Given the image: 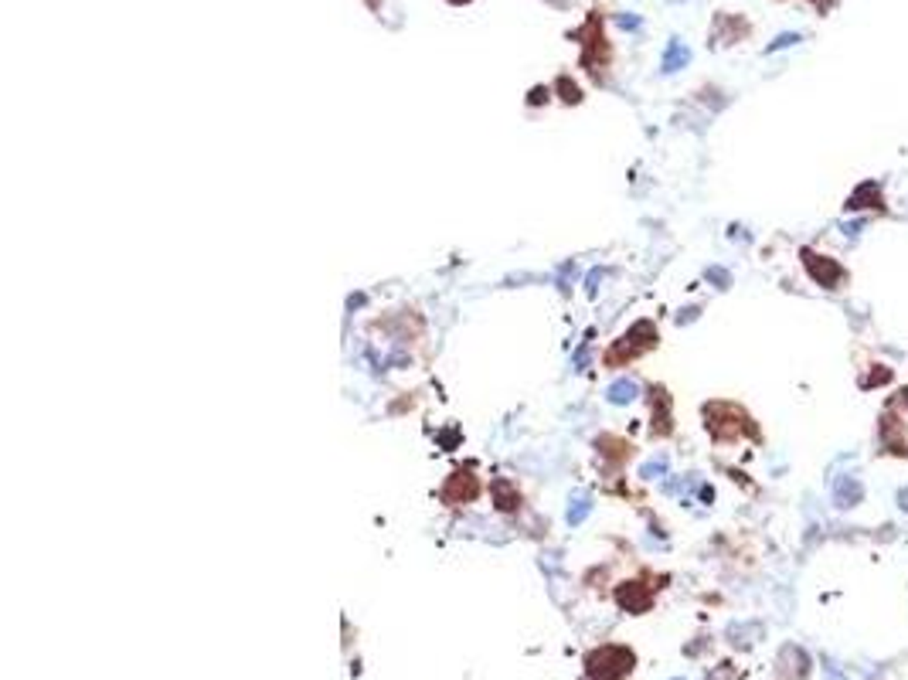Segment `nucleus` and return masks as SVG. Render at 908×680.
Returning a JSON list of instances; mask_svg holds the SVG:
<instances>
[{
    "instance_id": "f257e3e1",
    "label": "nucleus",
    "mask_w": 908,
    "mask_h": 680,
    "mask_svg": "<svg viewBox=\"0 0 908 680\" xmlns=\"http://www.w3.org/2000/svg\"><path fill=\"white\" fill-rule=\"evenodd\" d=\"M585 666H588V677L592 680H619L630 674L633 653L623 647H602L596 653H588Z\"/></svg>"
},
{
    "instance_id": "f03ea898",
    "label": "nucleus",
    "mask_w": 908,
    "mask_h": 680,
    "mask_svg": "<svg viewBox=\"0 0 908 680\" xmlns=\"http://www.w3.org/2000/svg\"><path fill=\"white\" fill-rule=\"evenodd\" d=\"M575 38H585L582 41V68H588L592 75H599V65H606V58H609V45H606V38H602L599 11H592V17L585 21L582 31H575Z\"/></svg>"
},
{
    "instance_id": "7ed1b4c3",
    "label": "nucleus",
    "mask_w": 908,
    "mask_h": 680,
    "mask_svg": "<svg viewBox=\"0 0 908 680\" xmlns=\"http://www.w3.org/2000/svg\"><path fill=\"white\" fill-rule=\"evenodd\" d=\"M657 344V330H653V324H647V320H640V324L633 326L626 337H619L616 344H613V351L606 354V364H623V361H630V357H636V354H643V351H650Z\"/></svg>"
},
{
    "instance_id": "20e7f679",
    "label": "nucleus",
    "mask_w": 908,
    "mask_h": 680,
    "mask_svg": "<svg viewBox=\"0 0 908 680\" xmlns=\"http://www.w3.org/2000/svg\"><path fill=\"white\" fill-rule=\"evenodd\" d=\"M477 496V477L466 469V473H453L446 483V490H443V500L446 504H463V500H473Z\"/></svg>"
},
{
    "instance_id": "39448f33",
    "label": "nucleus",
    "mask_w": 908,
    "mask_h": 680,
    "mask_svg": "<svg viewBox=\"0 0 908 680\" xmlns=\"http://www.w3.org/2000/svg\"><path fill=\"white\" fill-rule=\"evenodd\" d=\"M806 269L813 272L816 282H823V286H830V289H837V282L844 279V269H840V265L830 262V259L816 262V255H813V252H806Z\"/></svg>"
},
{
    "instance_id": "423d86ee",
    "label": "nucleus",
    "mask_w": 908,
    "mask_h": 680,
    "mask_svg": "<svg viewBox=\"0 0 908 680\" xmlns=\"http://www.w3.org/2000/svg\"><path fill=\"white\" fill-rule=\"evenodd\" d=\"M650 588H643L640 582H630V585H623L619 588V605L626 609V612H643L650 605Z\"/></svg>"
},
{
    "instance_id": "0eeeda50",
    "label": "nucleus",
    "mask_w": 908,
    "mask_h": 680,
    "mask_svg": "<svg viewBox=\"0 0 908 680\" xmlns=\"http://www.w3.org/2000/svg\"><path fill=\"white\" fill-rule=\"evenodd\" d=\"M490 490H493V496H497V507H500V510H517L521 496H517V490H510L507 479H493Z\"/></svg>"
},
{
    "instance_id": "6e6552de",
    "label": "nucleus",
    "mask_w": 908,
    "mask_h": 680,
    "mask_svg": "<svg viewBox=\"0 0 908 680\" xmlns=\"http://www.w3.org/2000/svg\"><path fill=\"white\" fill-rule=\"evenodd\" d=\"M687 58H691V51L680 45V41H670V45H667V55H663V65H660V68H663V72H677L680 65H687Z\"/></svg>"
},
{
    "instance_id": "1a4fd4ad",
    "label": "nucleus",
    "mask_w": 908,
    "mask_h": 680,
    "mask_svg": "<svg viewBox=\"0 0 908 680\" xmlns=\"http://www.w3.org/2000/svg\"><path fill=\"white\" fill-rule=\"evenodd\" d=\"M633 395H636V385H633V381H616V385L609 388V402L613 405L633 402Z\"/></svg>"
},
{
    "instance_id": "9d476101",
    "label": "nucleus",
    "mask_w": 908,
    "mask_h": 680,
    "mask_svg": "<svg viewBox=\"0 0 908 680\" xmlns=\"http://www.w3.org/2000/svg\"><path fill=\"white\" fill-rule=\"evenodd\" d=\"M554 89L561 92V99H565V102H579V99H582V92H579V85H575V82H571L569 75H561V78H558V82H554Z\"/></svg>"
},
{
    "instance_id": "9b49d317",
    "label": "nucleus",
    "mask_w": 908,
    "mask_h": 680,
    "mask_svg": "<svg viewBox=\"0 0 908 680\" xmlns=\"http://www.w3.org/2000/svg\"><path fill=\"white\" fill-rule=\"evenodd\" d=\"M548 95H551V89H544V85H538V89H531V106H538V102H548Z\"/></svg>"
},
{
    "instance_id": "f8f14e48",
    "label": "nucleus",
    "mask_w": 908,
    "mask_h": 680,
    "mask_svg": "<svg viewBox=\"0 0 908 680\" xmlns=\"http://www.w3.org/2000/svg\"><path fill=\"white\" fill-rule=\"evenodd\" d=\"M585 514H588V500H579V507L569 510V521H571V524H579V521H582Z\"/></svg>"
},
{
    "instance_id": "ddd939ff",
    "label": "nucleus",
    "mask_w": 908,
    "mask_h": 680,
    "mask_svg": "<svg viewBox=\"0 0 908 680\" xmlns=\"http://www.w3.org/2000/svg\"><path fill=\"white\" fill-rule=\"evenodd\" d=\"M619 24H623V28H630V31H633V28H640V21H636V17H626V14L619 17Z\"/></svg>"
},
{
    "instance_id": "4468645a",
    "label": "nucleus",
    "mask_w": 908,
    "mask_h": 680,
    "mask_svg": "<svg viewBox=\"0 0 908 680\" xmlns=\"http://www.w3.org/2000/svg\"><path fill=\"white\" fill-rule=\"evenodd\" d=\"M813 4H816V7H827V4H830V0H813Z\"/></svg>"
},
{
    "instance_id": "2eb2a0df",
    "label": "nucleus",
    "mask_w": 908,
    "mask_h": 680,
    "mask_svg": "<svg viewBox=\"0 0 908 680\" xmlns=\"http://www.w3.org/2000/svg\"><path fill=\"white\" fill-rule=\"evenodd\" d=\"M449 4H456V7H463V4H470V0H449Z\"/></svg>"
},
{
    "instance_id": "dca6fc26",
    "label": "nucleus",
    "mask_w": 908,
    "mask_h": 680,
    "mask_svg": "<svg viewBox=\"0 0 908 680\" xmlns=\"http://www.w3.org/2000/svg\"><path fill=\"white\" fill-rule=\"evenodd\" d=\"M368 4H371V11H378V0H368Z\"/></svg>"
},
{
    "instance_id": "f3484780",
    "label": "nucleus",
    "mask_w": 908,
    "mask_h": 680,
    "mask_svg": "<svg viewBox=\"0 0 908 680\" xmlns=\"http://www.w3.org/2000/svg\"><path fill=\"white\" fill-rule=\"evenodd\" d=\"M551 4H558V7H561V4H565V0H551Z\"/></svg>"
}]
</instances>
